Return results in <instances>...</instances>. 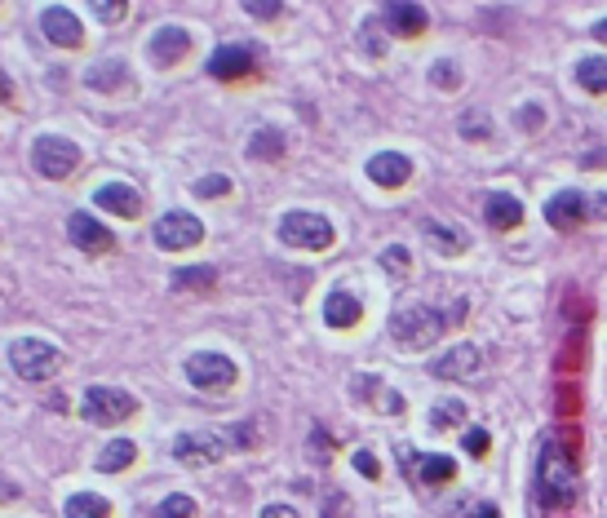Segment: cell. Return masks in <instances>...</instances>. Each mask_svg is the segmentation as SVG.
<instances>
[{
  "mask_svg": "<svg viewBox=\"0 0 607 518\" xmlns=\"http://www.w3.org/2000/svg\"><path fill=\"white\" fill-rule=\"evenodd\" d=\"M461 319H466V302H461V297H452L448 306H408L390 319V337L404 350H426V346H435L448 328H457Z\"/></svg>",
  "mask_w": 607,
  "mask_h": 518,
  "instance_id": "obj_1",
  "label": "cell"
},
{
  "mask_svg": "<svg viewBox=\"0 0 607 518\" xmlns=\"http://www.w3.org/2000/svg\"><path fill=\"white\" fill-rule=\"evenodd\" d=\"M537 496H541V505H554V510H568V505L576 501V461L559 439L541 443Z\"/></svg>",
  "mask_w": 607,
  "mask_h": 518,
  "instance_id": "obj_2",
  "label": "cell"
},
{
  "mask_svg": "<svg viewBox=\"0 0 607 518\" xmlns=\"http://www.w3.org/2000/svg\"><path fill=\"white\" fill-rule=\"evenodd\" d=\"M9 364H14V372L23 381H49L63 368V350L40 341V337H18L14 346H9Z\"/></svg>",
  "mask_w": 607,
  "mask_h": 518,
  "instance_id": "obj_3",
  "label": "cell"
},
{
  "mask_svg": "<svg viewBox=\"0 0 607 518\" xmlns=\"http://www.w3.org/2000/svg\"><path fill=\"white\" fill-rule=\"evenodd\" d=\"M138 412V399L129 390H116V386H89L85 390V403H80V417L89 426H120Z\"/></svg>",
  "mask_w": 607,
  "mask_h": 518,
  "instance_id": "obj_4",
  "label": "cell"
},
{
  "mask_svg": "<svg viewBox=\"0 0 607 518\" xmlns=\"http://www.w3.org/2000/svg\"><path fill=\"white\" fill-rule=\"evenodd\" d=\"M280 240L288 248H306V253H324L333 248V222L320 213H284L280 217Z\"/></svg>",
  "mask_w": 607,
  "mask_h": 518,
  "instance_id": "obj_5",
  "label": "cell"
},
{
  "mask_svg": "<svg viewBox=\"0 0 607 518\" xmlns=\"http://www.w3.org/2000/svg\"><path fill=\"white\" fill-rule=\"evenodd\" d=\"M32 164L45 173L49 182H63V178L76 173L80 147L71 138H54V133H45V138H36V147H32Z\"/></svg>",
  "mask_w": 607,
  "mask_h": 518,
  "instance_id": "obj_6",
  "label": "cell"
},
{
  "mask_svg": "<svg viewBox=\"0 0 607 518\" xmlns=\"http://www.w3.org/2000/svg\"><path fill=\"white\" fill-rule=\"evenodd\" d=\"M235 377H240V368L218 350H200V355L187 359V381L195 390H231Z\"/></svg>",
  "mask_w": 607,
  "mask_h": 518,
  "instance_id": "obj_7",
  "label": "cell"
},
{
  "mask_svg": "<svg viewBox=\"0 0 607 518\" xmlns=\"http://www.w3.org/2000/svg\"><path fill=\"white\" fill-rule=\"evenodd\" d=\"M200 240H204V222L191 217V213H182V209L164 213L156 222V244L164 248V253H187V248H195Z\"/></svg>",
  "mask_w": 607,
  "mask_h": 518,
  "instance_id": "obj_8",
  "label": "cell"
},
{
  "mask_svg": "<svg viewBox=\"0 0 607 518\" xmlns=\"http://www.w3.org/2000/svg\"><path fill=\"white\" fill-rule=\"evenodd\" d=\"M226 457V443L218 434H178L173 439V461L187 465V470H204V465H218Z\"/></svg>",
  "mask_w": 607,
  "mask_h": 518,
  "instance_id": "obj_9",
  "label": "cell"
},
{
  "mask_svg": "<svg viewBox=\"0 0 607 518\" xmlns=\"http://www.w3.org/2000/svg\"><path fill=\"white\" fill-rule=\"evenodd\" d=\"M67 235H71V244L85 248L89 257H102V253L116 248V235H111L107 226H102L98 217H89V213H71L67 217Z\"/></svg>",
  "mask_w": 607,
  "mask_h": 518,
  "instance_id": "obj_10",
  "label": "cell"
},
{
  "mask_svg": "<svg viewBox=\"0 0 607 518\" xmlns=\"http://www.w3.org/2000/svg\"><path fill=\"white\" fill-rule=\"evenodd\" d=\"M253 71H257V58L249 45H222V49H213V58H209L213 80H249Z\"/></svg>",
  "mask_w": 607,
  "mask_h": 518,
  "instance_id": "obj_11",
  "label": "cell"
},
{
  "mask_svg": "<svg viewBox=\"0 0 607 518\" xmlns=\"http://www.w3.org/2000/svg\"><path fill=\"white\" fill-rule=\"evenodd\" d=\"M40 31H45L54 45H63V49L85 45V27H80V18L71 14V9H63V5H49L45 14H40Z\"/></svg>",
  "mask_w": 607,
  "mask_h": 518,
  "instance_id": "obj_12",
  "label": "cell"
},
{
  "mask_svg": "<svg viewBox=\"0 0 607 518\" xmlns=\"http://www.w3.org/2000/svg\"><path fill=\"white\" fill-rule=\"evenodd\" d=\"M368 178L377 186H386V191H395V186H404L413 178V160H408L404 151H377L373 160H368Z\"/></svg>",
  "mask_w": 607,
  "mask_h": 518,
  "instance_id": "obj_13",
  "label": "cell"
},
{
  "mask_svg": "<svg viewBox=\"0 0 607 518\" xmlns=\"http://www.w3.org/2000/svg\"><path fill=\"white\" fill-rule=\"evenodd\" d=\"M399 461L413 465L417 483H426V488H444V483L457 479V461H452V457H421V452H399Z\"/></svg>",
  "mask_w": 607,
  "mask_h": 518,
  "instance_id": "obj_14",
  "label": "cell"
},
{
  "mask_svg": "<svg viewBox=\"0 0 607 518\" xmlns=\"http://www.w3.org/2000/svg\"><path fill=\"white\" fill-rule=\"evenodd\" d=\"M585 195L581 191H559L550 204H545V222L554 226V231H572V226H581L585 222Z\"/></svg>",
  "mask_w": 607,
  "mask_h": 518,
  "instance_id": "obj_15",
  "label": "cell"
},
{
  "mask_svg": "<svg viewBox=\"0 0 607 518\" xmlns=\"http://www.w3.org/2000/svg\"><path fill=\"white\" fill-rule=\"evenodd\" d=\"M187 54H191V31L160 27L156 36H151V62H156V67H173V62H182Z\"/></svg>",
  "mask_w": 607,
  "mask_h": 518,
  "instance_id": "obj_16",
  "label": "cell"
},
{
  "mask_svg": "<svg viewBox=\"0 0 607 518\" xmlns=\"http://www.w3.org/2000/svg\"><path fill=\"white\" fill-rule=\"evenodd\" d=\"M364 319V302L351 293V288H333L324 297V324L328 328H355Z\"/></svg>",
  "mask_w": 607,
  "mask_h": 518,
  "instance_id": "obj_17",
  "label": "cell"
},
{
  "mask_svg": "<svg viewBox=\"0 0 607 518\" xmlns=\"http://www.w3.org/2000/svg\"><path fill=\"white\" fill-rule=\"evenodd\" d=\"M94 204H98V209H107V213H116V217H138V213H142V195L133 191L129 182L98 186V191H94Z\"/></svg>",
  "mask_w": 607,
  "mask_h": 518,
  "instance_id": "obj_18",
  "label": "cell"
},
{
  "mask_svg": "<svg viewBox=\"0 0 607 518\" xmlns=\"http://www.w3.org/2000/svg\"><path fill=\"white\" fill-rule=\"evenodd\" d=\"M479 364H483V355L475 346H452L444 359L435 364V377H444V381H466V377H479Z\"/></svg>",
  "mask_w": 607,
  "mask_h": 518,
  "instance_id": "obj_19",
  "label": "cell"
},
{
  "mask_svg": "<svg viewBox=\"0 0 607 518\" xmlns=\"http://www.w3.org/2000/svg\"><path fill=\"white\" fill-rule=\"evenodd\" d=\"M483 217H488L492 231H514V226L523 222V204L514 200L510 191H492L488 200H483Z\"/></svg>",
  "mask_w": 607,
  "mask_h": 518,
  "instance_id": "obj_20",
  "label": "cell"
},
{
  "mask_svg": "<svg viewBox=\"0 0 607 518\" xmlns=\"http://www.w3.org/2000/svg\"><path fill=\"white\" fill-rule=\"evenodd\" d=\"M382 18H386V27L395 31V36H404V40L421 36V31H426V23H430V14H426L421 5H386Z\"/></svg>",
  "mask_w": 607,
  "mask_h": 518,
  "instance_id": "obj_21",
  "label": "cell"
},
{
  "mask_svg": "<svg viewBox=\"0 0 607 518\" xmlns=\"http://www.w3.org/2000/svg\"><path fill=\"white\" fill-rule=\"evenodd\" d=\"M421 235H426V244L439 248L444 257H461L470 248L466 231H457V226H448V222H421Z\"/></svg>",
  "mask_w": 607,
  "mask_h": 518,
  "instance_id": "obj_22",
  "label": "cell"
},
{
  "mask_svg": "<svg viewBox=\"0 0 607 518\" xmlns=\"http://www.w3.org/2000/svg\"><path fill=\"white\" fill-rule=\"evenodd\" d=\"M133 461H138V448H133V439H111L107 448L98 452V470H102V474H120V470H129Z\"/></svg>",
  "mask_w": 607,
  "mask_h": 518,
  "instance_id": "obj_23",
  "label": "cell"
},
{
  "mask_svg": "<svg viewBox=\"0 0 607 518\" xmlns=\"http://www.w3.org/2000/svg\"><path fill=\"white\" fill-rule=\"evenodd\" d=\"M129 80V67L120 58H111V62H98V67H89V76H85V85L89 89H102V93H111V89H120Z\"/></svg>",
  "mask_w": 607,
  "mask_h": 518,
  "instance_id": "obj_24",
  "label": "cell"
},
{
  "mask_svg": "<svg viewBox=\"0 0 607 518\" xmlns=\"http://www.w3.org/2000/svg\"><path fill=\"white\" fill-rule=\"evenodd\" d=\"M63 510H67V518H107L111 501H107V496H98V492H76Z\"/></svg>",
  "mask_w": 607,
  "mask_h": 518,
  "instance_id": "obj_25",
  "label": "cell"
},
{
  "mask_svg": "<svg viewBox=\"0 0 607 518\" xmlns=\"http://www.w3.org/2000/svg\"><path fill=\"white\" fill-rule=\"evenodd\" d=\"M576 85L585 93H607V58H581L576 67Z\"/></svg>",
  "mask_w": 607,
  "mask_h": 518,
  "instance_id": "obj_26",
  "label": "cell"
},
{
  "mask_svg": "<svg viewBox=\"0 0 607 518\" xmlns=\"http://www.w3.org/2000/svg\"><path fill=\"white\" fill-rule=\"evenodd\" d=\"M466 421V403L461 399H439L430 408V430H457Z\"/></svg>",
  "mask_w": 607,
  "mask_h": 518,
  "instance_id": "obj_27",
  "label": "cell"
},
{
  "mask_svg": "<svg viewBox=\"0 0 607 518\" xmlns=\"http://www.w3.org/2000/svg\"><path fill=\"white\" fill-rule=\"evenodd\" d=\"M249 155H253V160H280V155H284V138L275 129H257L253 142H249Z\"/></svg>",
  "mask_w": 607,
  "mask_h": 518,
  "instance_id": "obj_28",
  "label": "cell"
},
{
  "mask_svg": "<svg viewBox=\"0 0 607 518\" xmlns=\"http://www.w3.org/2000/svg\"><path fill=\"white\" fill-rule=\"evenodd\" d=\"M218 284V271H213V266H187V271H178L173 275V288H213Z\"/></svg>",
  "mask_w": 607,
  "mask_h": 518,
  "instance_id": "obj_29",
  "label": "cell"
},
{
  "mask_svg": "<svg viewBox=\"0 0 607 518\" xmlns=\"http://www.w3.org/2000/svg\"><path fill=\"white\" fill-rule=\"evenodd\" d=\"M156 518H195V501H191V496H182V492H173V496H164V501L156 505Z\"/></svg>",
  "mask_w": 607,
  "mask_h": 518,
  "instance_id": "obj_30",
  "label": "cell"
},
{
  "mask_svg": "<svg viewBox=\"0 0 607 518\" xmlns=\"http://www.w3.org/2000/svg\"><path fill=\"white\" fill-rule=\"evenodd\" d=\"M457 129H461V138H492V124L488 120H483L479 116V111H466V116H461V124H457Z\"/></svg>",
  "mask_w": 607,
  "mask_h": 518,
  "instance_id": "obj_31",
  "label": "cell"
},
{
  "mask_svg": "<svg viewBox=\"0 0 607 518\" xmlns=\"http://www.w3.org/2000/svg\"><path fill=\"white\" fill-rule=\"evenodd\" d=\"M382 266H386L390 275H408V271H413V262H408V248L404 244H390L386 253H382Z\"/></svg>",
  "mask_w": 607,
  "mask_h": 518,
  "instance_id": "obj_32",
  "label": "cell"
},
{
  "mask_svg": "<svg viewBox=\"0 0 607 518\" xmlns=\"http://www.w3.org/2000/svg\"><path fill=\"white\" fill-rule=\"evenodd\" d=\"M226 191H231V178H222V173H209V178L195 182V195H200V200H218Z\"/></svg>",
  "mask_w": 607,
  "mask_h": 518,
  "instance_id": "obj_33",
  "label": "cell"
},
{
  "mask_svg": "<svg viewBox=\"0 0 607 518\" xmlns=\"http://www.w3.org/2000/svg\"><path fill=\"white\" fill-rule=\"evenodd\" d=\"M430 80H435L439 89H457L461 85V71H457V62H435V67H430Z\"/></svg>",
  "mask_w": 607,
  "mask_h": 518,
  "instance_id": "obj_34",
  "label": "cell"
},
{
  "mask_svg": "<svg viewBox=\"0 0 607 518\" xmlns=\"http://www.w3.org/2000/svg\"><path fill=\"white\" fill-rule=\"evenodd\" d=\"M89 9H94V14L102 18V23H120V18H125V0H94V5H89Z\"/></svg>",
  "mask_w": 607,
  "mask_h": 518,
  "instance_id": "obj_35",
  "label": "cell"
},
{
  "mask_svg": "<svg viewBox=\"0 0 607 518\" xmlns=\"http://www.w3.org/2000/svg\"><path fill=\"white\" fill-rule=\"evenodd\" d=\"M461 448H466L470 452V457H483V452H488V430H466V434H461Z\"/></svg>",
  "mask_w": 607,
  "mask_h": 518,
  "instance_id": "obj_36",
  "label": "cell"
},
{
  "mask_svg": "<svg viewBox=\"0 0 607 518\" xmlns=\"http://www.w3.org/2000/svg\"><path fill=\"white\" fill-rule=\"evenodd\" d=\"M244 9H249L253 18H275L284 5H280V0H244Z\"/></svg>",
  "mask_w": 607,
  "mask_h": 518,
  "instance_id": "obj_37",
  "label": "cell"
},
{
  "mask_svg": "<svg viewBox=\"0 0 607 518\" xmlns=\"http://www.w3.org/2000/svg\"><path fill=\"white\" fill-rule=\"evenodd\" d=\"M355 470L364 474V479H382V465H377L373 452H355Z\"/></svg>",
  "mask_w": 607,
  "mask_h": 518,
  "instance_id": "obj_38",
  "label": "cell"
},
{
  "mask_svg": "<svg viewBox=\"0 0 607 518\" xmlns=\"http://www.w3.org/2000/svg\"><path fill=\"white\" fill-rule=\"evenodd\" d=\"M541 116H545L541 107H523V111H519V124H523V129H537Z\"/></svg>",
  "mask_w": 607,
  "mask_h": 518,
  "instance_id": "obj_39",
  "label": "cell"
},
{
  "mask_svg": "<svg viewBox=\"0 0 607 518\" xmlns=\"http://www.w3.org/2000/svg\"><path fill=\"white\" fill-rule=\"evenodd\" d=\"M262 518H297V510H288V505H266Z\"/></svg>",
  "mask_w": 607,
  "mask_h": 518,
  "instance_id": "obj_40",
  "label": "cell"
},
{
  "mask_svg": "<svg viewBox=\"0 0 607 518\" xmlns=\"http://www.w3.org/2000/svg\"><path fill=\"white\" fill-rule=\"evenodd\" d=\"M231 434H235V443H240V448H253V426H235Z\"/></svg>",
  "mask_w": 607,
  "mask_h": 518,
  "instance_id": "obj_41",
  "label": "cell"
},
{
  "mask_svg": "<svg viewBox=\"0 0 607 518\" xmlns=\"http://www.w3.org/2000/svg\"><path fill=\"white\" fill-rule=\"evenodd\" d=\"M466 518H501V514H497V505H475Z\"/></svg>",
  "mask_w": 607,
  "mask_h": 518,
  "instance_id": "obj_42",
  "label": "cell"
},
{
  "mask_svg": "<svg viewBox=\"0 0 607 518\" xmlns=\"http://www.w3.org/2000/svg\"><path fill=\"white\" fill-rule=\"evenodd\" d=\"M14 496H18L14 483H9V479H0V505H5V501H14Z\"/></svg>",
  "mask_w": 607,
  "mask_h": 518,
  "instance_id": "obj_43",
  "label": "cell"
},
{
  "mask_svg": "<svg viewBox=\"0 0 607 518\" xmlns=\"http://www.w3.org/2000/svg\"><path fill=\"white\" fill-rule=\"evenodd\" d=\"M337 505H342V496H328V505H324V518H342V510H337Z\"/></svg>",
  "mask_w": 607,
  "mask_h": 518,
  "instance_id": "obj_44",
  "label": "cell"
},
{
  "mask_svg": "<svg viewBox=\"0 0 607 518\" xmlns=\"http://www.w3.org/2000/svg\"><path fill=\"white\" fill-rule=\"evenodd\" d=\"M9 98H14V85H9L5 71H0V102H9Z\"/></svg>",
  "mask_w": 607,
  "mask_h": 518,
  "instance_id": "obj_45",
  "label": "cell"
},
{
  "mask_svg": "<svg viewBox=\"0 0 607 518\" xmlns=\"http://www.w3.org/2000/svg\"><path fill=\"white\" fill-rule=\"evenodd\" d=\"M590 209H594V217H607V195H599V200H594Z\"/></svg>",
  "mask_w": 607,
  "mask_h": 518,
  "instance_id": "obj_46",
  "label": "cell"
},
{
  "mask_svg": "<svg viewBox=\"0 0 607 518\" xmlns=\"http://www.w3.org/2000/svg\"><path fill=\"white\" fill-rule=\"evenodd\" d=\"M594 36H599V40H607V18H603V23H594Z\"/></svg>",
  "mask_w": 607,
  "mask_h": 518,
  "instance_id": "obj_47",
  "label": "cell"
}]
</instances>
